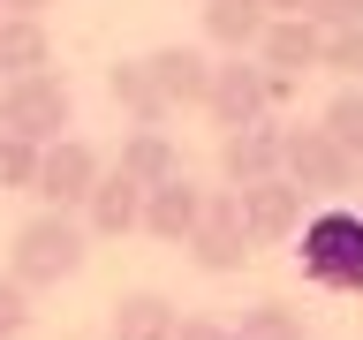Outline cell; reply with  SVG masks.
Wrapping results in <instances>:
<instances>
[{"mask_svg":"<svg viewBox=\"0 0 363 340\" xmlns=\"http://www.w3.org/2000/svg\"><path fill=\"white\" fill-rule=\"evenodd\" d=\"M23 68H53V30L38 16L0 8V76H23Z\"/></svg>","mask_w":363,"mask_h":340,"instance_id":"cell-15","label":"cell"},{"mask_svg":"<svg viewBox=\"0 0 363 340\" xmlns=\"http://www.w3.org/2000/svg\"><path fill=\"white\" fill-rule=\"evenodd\" d=\"M144 68H152V84L167 106H204V84H212V61H204L197 45H159V53H144Z\"/></svg>","mask_w":363,"mask_h":340,"instance_id":"cell-12","label":"cell"},{"mask_svg":"<svg viewBox=\"0 0 363 340\" xmlns=\"http://www.w3.org/2000/svg\"><path fill=\"white\" fill-rule=\"evenodd\" d=\"M204 113H212L220 129H250V121H265V113H272L265 61H250V53H227V61H212V84H204Z\"/></svg>","mask_w":363,"mask_h":340,"instance_id":"cell-7","label":"cell"},{"mask_svg":"<svg viewBox=\"0 0 363 340\" xmlns=\"http://www.w3.org/2000/svg\"><path fill=\"white\" fill-rule=\"evenodd\" d=\"M99 174H106V152H99V144H84V136H53V144H38V181H30V197L53 204V212H76Z\"/></svg>","mask_w":363,"mask_h":340,"instance_id":"cell-5","label":"cell"},{"mask_svg":"<svg viewBox=\"0 0 363 340\" xmlns=\"http://www.w3.org/2000/svg\"><path fill=\"white\" fill-rule=\"evenodd\" d=\"M356 181H363V174H356Z\"/></svg>","mask_w":363,"mask_h":340,"instance_id":"cell-28","label":"cell"},{"mask_svg":"<svg viewBox=\"0 0 363 340\" xmlns=\"http://www.w3.org/2000/svg\"><path fill=\"white\" fill-rule=\"evenodd\" d=\"M106 98L129 113V121H167V113H174L167 98H159V84H152V68H144V61H113L106 68Z\"/></svg>","mask_w":363,"mask_h":340,"instance_id":"cell-18","label":"cell"},{"mask_svg":"<svg viewBox=\"0 0 363 340\" xmlns=\"http://www.w3.org/2000/svg\"><path fill=\"white\" fill-rule=\"evenodd\" d=\"M174 317H182V310H174L159 288H136V295L113 302V340H167V333H174Z\"/></svg>","mask_w":363,"mask_h":340,"instance_id":"cell-17","label":"cell"},{"mask_svg":"<svg viewBox=\"0 0 363 340\" xmlns=\"http://www.w3.org/2000/svg\"><path fill=\"white\" fill-rule=\"evenodd\" d=\"M318 129H325V136L340 144V152H348V159L363 166V84L333 91V106H325V121H318Z\"/></svg>","mask_w":363,"mask_h":340,"instance_id":"cell-20","label":"cell"},{"mask_svg":"<svg viewBox=\"0 0 363 340\" xmlns=\"http://www.w3.org/2000/svg\"><path fill=\"white\" fill-rule=\"evenodd\" d=\"M265 23H272V8H265V0H204V38H212V45H227V53H250Z\"/></svg>","mask_w":363,"mask_h":340,"instance_id":"cell-16","label":"cell"},{"mask_svg":"<svg viewBox=\"0 0 363 340\" xmlns=\"http://www.w3.org/2000/svg\"><path fill=\"white\" fill-rule=\"evenodd\" d=\"M295 265L318 295H340V302H363V212L348 204H325V212H303L295 227Z\"/></svg>","mask_w":363,"mask_h":340,"instance_id":"cell-1","label":"cell"},{"mask_svg":"<svg viewBox=\"0 0 363 340\" xmlns=\"http://www.w3.org/2000/svg\"><path fill=\"white\" fill-rule=\"evenodd\" d=\"M84 257H91V227L76 220V212H53V204H45L38 220H23L16 242H8V272H16L30 295L76 280V272H84Z\"/></svg>","mask_w":363,"mask_h":340,"instance_id":"cell-2","label":"cell"},{"mask_svg":"<svg viewBox=\"0 0 363 340\" xmlns=\"http://www.w3.org/2000/svg\"><path fill=\"white\" fill-rule=\"evenodd\" d=\"M303 189L288 174H257V181H235V212H242V234L250 249H272V242H295V227H303Z\"/></svg>","mask_w":363,"mask_h":340,"instance_id":"cell-6","label":"cell"},{"mask_svg":"<svg viewBox=\"0 0 363 340\" xmlns=\"http://www.w3.org/2000/svg\"><path fill=\"white\" fill-rule=\"evenodd\" d=\"M318 68H333V76H363V23H340V30H325V53H318Z\"/></svg>","mask_w":363,"mask_h":340,"instance_id":"cell-22","label":"cell"},{"mask_svg":"<svg viewBox=\"0 0 363 340\" xmlns=\"http://www.w3.org/2000/svg\"><path fill=\"white\" fill-rule=\"evenodd\" d=\"M76 212H84V227L91 234H136V212H144V181H129L121 174V166H106V174L91 181V197L76 204Z\"/></svg>","mask_w":363,"mask_h":340,"instance_id":"cell-10","label":"cell"},{"mask_svg":"<svg viewBox=\"0 0 363 340\" xmlns=\"http://www.w3.org/2000/svg\"><path fill=\"white\" fill-rule=\"evenodd\" d=\"M0 8H16V16H38V8H53V0H0Z\"/></svg>","mask_w":363,"mask_h":340,"instance_id":"cell-26","label":"cell"},{"mask_svg":"<svg viewBox=\"0 0 363 340\" xmlns=\"http://www.w3.org/2000/svg\"><path fill=\"white\" fill-rule=\"evenodd\" d=\"M189 257H197V272H242L250 257V234H242V212H235V189H220V197H204L197 227H189Z\"/></svg>","mask_w":363,"mask_h":340,"instance_id":"cell-8","label":"cell"},{"mask_svg":"<svg viewBox=\"0 0 363 340\" xmlns=\"http://www.w3.org/2000/svg\"><path fill=\"white\" fill-rule=\"evenodd\" d=\"M197 212H204V189H197L189 174H167V181H152V189H144V212H136V227H144L152 242H189Z\"/></svg>","mask_w":363,"mask_h":340,"instance_id":"cell-9","label":"cell"},{"mask_svg":"<svg viewBox=\"0 0 363 340\" xmlns=\"http://www.w3.org/2000/svg\"><path fill=\"white\" fill-rule=\"evenodd\" d=\"M220 174H227V189H235V181H257V174H280V129H272V121L227 129L220 136Z\"/></svg>","mask_w":363,"mask_h":340,"instance_id":"cell-13","label":"cell"},{"mask_svg":"<svg viewBox=\"0 0 363 340\" xmlns=\"http://www.w3.org/2000/svg\"><path fill=\"white\" fill-rule=\"evenodd\" d=\"M303 16L318 30H340V23H363V0H303Z\"/></svg>","mask_w":363,"mask_h":340,"instance_id":"cell-24","label":"cell"},{"mask_svg":"<svg viewBox=\"0 0 363 340\" xmlns=\"http://www.w3.org/2000/svg\"><path fill=\"white\" fill-rule=\"evenodd\" d=\"M113 166H121L129 181H144V189H152V181L182 174V152H174V136L159 129V121H136V129L121 136V159H113Z\"/></svg>","mask_w":363,"mask_h":340,"instance_id":"cell-14","label":"cell"},{"mask_svg":"<svg viewBox=\"0 0 363 340\" xmlns=\"http://www.w3.org/2000/svg\"><path fill=\"white\" fill-rule=\"evenodd\" d=\"M280 174H288L303 197H348L363 166L340 152L325 129H280Z\"/></svg>","mask_w":363,"mask_h":340,"instance_id":"cell-4","label":"cell"},{"mask_svg":"<svg viewBox=\"0 0 363 340\" xmlns=\"http://www.w3.org/2000/svg\"><path fill=\"white\" fill-rule=\"evenodd\" d=\"M0 129H8V136H30V144H53V136L76 129V91H68L53 68L0 76Z\"/></svg>","mask_w":363,"mask_h":340,"instance_id":"cell-3","label":"cell"},{"mask_svg":"<svg viewBox=\"0 0 363 340\" xmlns=\"http://www.w3.org/2000/svg\"><path fill=\"white\" fill-rule=\"evenodd\" d=\"M30 181H38V144H30V136H8V129H0V189L30 197Z\"/></svg>","mask_w":363,"mask_h":340,"instance_id":"cell-21","label":"cell"},{"mask_svg":"<svg viewBox=\"0 0 363 340\" xmlns=\"http://www.w3.org/2000/svg\"><path fill=\"white\" fill-rule=\"evenodd\" d=\"M227 340H303V310L272 295V302L242 310V325H227Z\"/></svg>","mask_w":363,"mask_h":340,"instance_id":"cell-19","label":"cell"},{"mask_svg":"<svg viewBox=\"0 0 363 340\" xmlns=\"http://www.w3.org/2000/svg\"><path fill=\"white\" fill-rule=\"evenodd\" d=\"M265 8L272 16H303V0H265Z\"/></svg>","mask_w":363,"mask_h":340,"instance_id":"cell-27","label":"cell"},{"mask_svg":"<svg viewBox=\"0 0 363 340\" xmlns=\"http://www.w3.org/2000/svg\"><path fill=\"white\" fill-rule=\"evenodd\" d=\"M30 288H23L16 272H0V340H16V333H30Z\"/></svg>","mask_w":363,"mask_h":340,"instance_id":"cell-23","label":"cell"},{"mask_svg":"<svg viewBox=\"0 0 363 340\" xmlns=\"http://www.w3.org/2000/svg\"><path fill=\"white\" fill-rule=\"evenodd\" d=\"M250 53L265 68H280V76H303V68H318V53H325V30H318L311 16H272Z\"/></svg>","mask_w":363,"mask_h":340,"instance_id":"cell-11","label":"cell"},{"mask_svg":"<svg viewBox=\"0 0 363 340\" xmlns=\"http://www.w3.org/2000/svg\"><path fill=\"white\" fill-rule=\"evenodd\" d=\"M167 340H227V325H212V317H174Z\"/></svg>","mask_w":363,"mask_h":340,"instance_id":"cell-25","label":"cell"}]
</instances>
